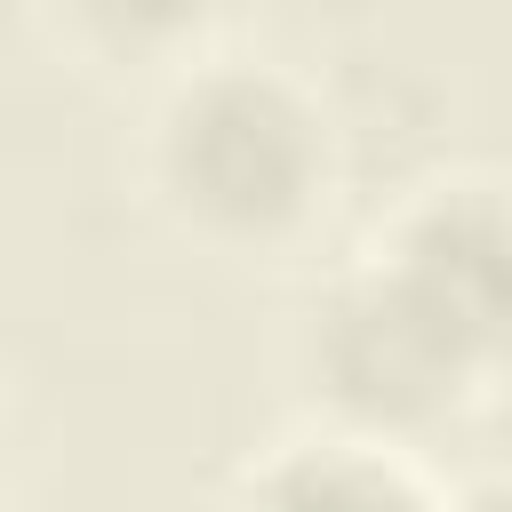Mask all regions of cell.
<instances>
[{
  "label": "cell",
  "mask_w": 512,
  "mask_h": 512,
  "mask_svg": "<svg viewBox=\"0 0 512 512\" xmlns=\"http://www.w3.org/2000/svg\"><path fill=\"white\" fill-rule=\"evenodd\" d=\"M32 32L56 40L80 72H104V80H128L136 96L176 72L184 56H200L208 40L240 32V16L224 8H192V0H72V8H32Z\"/></svg>",
  "instance_id": "5b68a950"
},
{
  "label": "cell",
  "mask_w": 512,
  "mask_h": 512,
  "mask_svg": "<svg viewBox=\"0 0 512 512\" xmlns=\"http://www.w3.org/2000/svg\"><path fill=\"white\" fill-rule=\"evenodd\" d=\"M216 512H448V480H432L416 448H384L288 416L224 472Z\"/></svg>",
  "instance_id": "277c9868"
},
{
  "label": "cell",
  "mask_w": 512,
  "mask_h": 512,
  "mask_svg": "<svg viewBox=\"0 0 512 512\" xmlns=\"http://www.w3.org/2000/svg\"><path fill=\"white\" fill-rule=\"evenodd\" d=\"M448 512H512V456L472 464L464 480H448Z\"/></svg>",
  "instance_id": "8992f818"
},
{
  "label": "cell",
  "mask_w": 512,
  "mask_h": 512,
  "mask_svg": "<svg viewBox=\"0 0 512 512\" xmlns=\"http://www.w3.org/2000/svg\"><path fill=\"white\" fill-rule=\"evenodd\" d=\"M280 384L296 424H328L416 456L496 400L352 248L296 288L280 320Z\"/></svg>",
  "instance_id": "7a4b0ae2"
},
{
  "label": "cell",
  "mask_w": 512,
  "mask_h": 512,
  "mask_svg": "<svg viewBox=\"0 0 512 512\" xmlns=\"http://www.w3.org/2000/svg\"><path fill=\"white\" fill-rule=\"evenodd\" d=\"M352 256L488 384H512V168L432 160L384 192Z\"/></svg>",
  "instance_id": "3957f363"
},
{
  "label": "cell",
  "mask_w": 512,
  "mask_h": 512,
  "mask_svg": "<svg viewBox=\"0 0 512 512\" xmlns=\"http://www.w3.org/2000/svg\"><path fill=\"white\" fill-rule=\"evenodd\" d=\"M352 176V136L328 88L248 32L208 40L136 96L128 184L144 216L216 264H296Z\"/></svg>",
  "instance_id": "6da1fadb"
},
{
  "label": "cell",
  "mask_w": 512,
  "mask_h": 512,
  "mask_svg": "<svg viewBox=\"0 0 512 512\" xmlns=\"http://www.w3.org/2000/svg\"><path fill=\"white\" fill-rule=\"evenodd\" d=\"M16 504H24V416L0 384V512H16Z\"/></svg>",
  "instance_id": "52a82bcc"
}]
</instances>
